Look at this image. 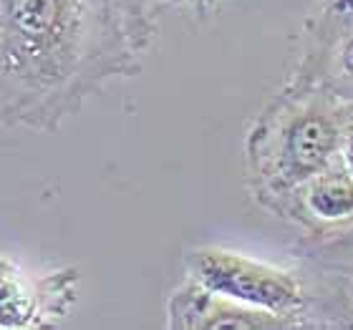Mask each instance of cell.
I'll use <instances>...</instances> for the list:
<instances>
[{
  "label": "cell",
  "mask_w": 353,
  "mask_h": 330,
  "mask_svg": "<svg viewBox=\"0 0 353 330\" xmlns=\"http://www.w3.org/2000/svg\"><path fill=\"white\" fill-rule=\"evenodd\" d=\"M222 3H228V0H159V8L176 6V8H187V10H192V13L207 15V13H214Z\"/></svg>",
  "instance_id": "11"
},
{
  "label": "cell",
  "mask_w": 353,
  "mask_h": 330,
  "mask_svg": "<svg viewBox=\"0 0 353 330\" xmlns=\"http://www.w3.org/2000/svg\"><path fill=\"white\" fill-rule=\"evenodd\" d=\"M351 103L285 79L245 134V184L252 202L278 217L285 202L339 159Z\"/></svg>",
  "instance_id": "2"
},
{
  "label": "cell",
  "mask_w": 353,
  "mask_h": 330,
  "mask_svg": "<svg viewBox=\"0 0 353 330\" xmlns=\"http://www.w3.org/2000/svg\"><path fill=\"white\" fill-rule=\"evenodd\" d=\"M184 278L278 318L285 330H318L316 293L298 265H275L237 249L202 245L184 255Z\"/></svg>",
  "instance_id": "3"
},
{
  "label": "cell",
  "mask_w": 353,
  "mask_h": 330,
  "mask_svg": "<svg viewBox=\"0 0 353 330\" xmlns=\"http://www.w3.org/2000/svg\"><path fill=\"white\" fill-rule=\"evenodd\" d=\"M126 10L137 23L139 33L149 45L157 36V13H159V0H124Z\"/></svg>",
  "instance_id": "9"
},
{
  "label": "cell",
  "mask_w": 353,
  "mask_h": 330,
  "mask_svg": "<svg viewBox=\"0 0 353 330\" xmlns=\"http://www.w3.org/2000/svg\"><path fill=\"white\" fill-rule=\"evenodd\" d=\"M147 51L124 0H0V124L56 132Z\"/></svg>",
  "instance_id": "1"
},
{
  "label": "cell",
  "mask_w": 353,
  "mask_h": 330,
  "mask_svg": "<svg viewBox=\"0 0 353 330\" xmlns=\"http://www.w3.org/2000/svg\"><path fill=\"white\" fill-rule=\"evenodd\" d=\"M278 220L301 235H325L353 222V176L339 162L303 184L280 209Z\"/></svg>",
  "instance_id": "8"
},
{
  "label": "cell",
  "mask_w": 353,
  "mask_h": 330,
  "mask_svg": "<svg viewBox=\"0 0 353 330\" xmlns=\"http://www.w3.org/2000/svg\"><path fill=\"white\" fill-rule=\"evenodd\" d=\"M167 328L172 330H285L278 318L252 310L248 305L184 278L167 298Z\"/></svg>",
  "instance_id": "7"
},
{
  "label": "cell",
  "mask_w": 353,
  "mask_h": 330,
  "mask_svg": "<svg viewBox=\"0 0 353 330\" xmlns=\"http://www.w3.org/2000/svg\"><path fill=\"white\" fill-rule=\"evenodd\" d=\"M79 298V270H28L0 252V330L53 328L71 313Z\"/></svg>",
  "instance_id": "5"
},
{
  "label": "cell",
  "mask_w": 353,
  "mask_h": 330,
  "mask_svg": "<svg viewBox=\"0 0 353 330\" xmlns=\"http://www.w3.org/2000/svg\"><path fill=\"white\" fill-rule=\"evenodd\" d=\"M288 79L353 103V0H316Z\"/></svg>",
  "instance_id": "4"
},
{
  "label": "cell",
  "mask_w": 353,
  "mask_h": 330,
  "mask_svg": "<svg viewBox=\"0 0 353 330\" xmlns=\"http://www.w3.org/2000/svg\"><path fill=\"white\" fill-rule=\"evenodd\" d=\"M336 162L353 176V103L351 109H348L346 124H343V134H341V144H339V159Z\"/></svg>",
  "instance_id": "10"
},
{
  "label": "cell",
  "mask_w": 353,
  "mask_h": 330,
  "mask_svg": "<svg viewBox=\"0 0 353 330\" xmlns=\"http://www.w3.org/2000/svg\"><path fill=\"white\" fill-rule=\"evenodd\" d=\"M290 260L313 285L318 330H353V222L325 235H301Z\"/></svg>",
  "instance_id": "6"
}]
</instances>
